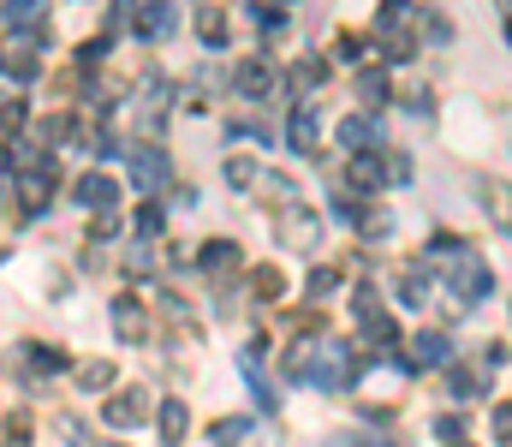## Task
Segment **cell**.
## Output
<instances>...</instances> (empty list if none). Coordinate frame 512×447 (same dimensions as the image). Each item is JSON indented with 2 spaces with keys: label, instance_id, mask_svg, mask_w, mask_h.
<instances>
[{
  "label": "cell",
  "instance_id": "6da1fadb",
  "mask_svg": "<svg viewBox=\"0 0 512 447\" xmlns=\"http://www.w3.org/2000/svg\"><path fill=\"white\" fill-rule=\"evenodd\" d=\"M310 382L316 388H346V382H352V347H346V340H316Z\"/></svg>",
  "mask_w": 512,
  "mask_h": 447
},
{
  "label": "cell",
  "instance_id": "7a4b0ae2",
  "mask_svg": "<svg viewBox=\"0 0 512 447\" xmlns=\"http://www.w3.org/2000/svg\"><path fill=\"white\" fill-rule=\"evenodd\" d=\"M126 161H131V179H137V191H161V185H167V149H156V144H131V149H126Z\"/></svg>",
  "mask_w": 512,
  "mask_h": 447
},
{
  "label": "cell",
  "instance_id": "3957f363",
  "mask_svg": "<svg viewBox=\"0 0 512 447\" xmlns=\"http://www.w3.org/2000/svg\"><path fill=\"white\" fill-rule=\"evenodd\" d=\"M280 239H286L292 251H310L316 239H322V221H316L304 203H292V209H280Z\"/></svg>",
  "mask_w": 512,
  "mask_h": 447
},
{
  "label": "cell",
  "instance_id": "277c9868",
  "mask_svg": "<svg viewBox=\"0 0 512 447\" xmlns=\"http://www.w3.org/2000/svg\"><path fill=\"white\" fill-rule=\"evenodd\" d=\"M453 269H459V292H465V304L488 299V269H483V257H477V251L459 245V251H453Z\"/></svg>",
  "mask_w": 512,
  "mask_h": 447
},
{
  "label": "cell",
  "instance_id": "5b68a950",
  "mask_svg": "<svg viewBox=\"0 0 512 447\" xmlns=\"http://www.w3.org/2000/svg\"><path fill=\"white\" fill-rule=\"evenodd\" d=\"M173 24H179V6H173V0H143V13H137V36L161 43V36H173Z\"/></svg>",
  "mask_w": 512,
  "mask_h": 447
},
{
  "label": "cell",
  "instance_id": "8992f818",
  "mask_svg": "<svg viewBox=\"0 0 512 447\" xmlns=\"http://www.w3.org/2000/svg\"><path fill=\"white\" fill-rule=\"evenodd\" d=\"M387 179H393V156L382 161V149H364V156H352V185H364V191H382Z\"/></svg>",
  "mask_w": 512,
  "mask_h": 447
},
{
  "label": "cell",
  "instance_id": "52a82bcc",
  "mask_svg": "<svg viewBox=\"0 0 512 447\" xmlns=\"http://www.w3.org/2000/svg\"><path fill=\"white\" fill-rule=\"evenodd\" d=\"M232 84H239L244 101H262L274 90V66H269V60H244L239 72H232Z\"/></svg>",
  "mask_w": 512,
  "mask_h": 447
},
{
  "label": "cell",
  "instance_id": "ba28073f",
  "mask_svg": "<svg viewBox=\"0 0 512 447\" xmlns=\"http://www.w3.org/2000/svg\"><path fill=\"white\" fill-rule=\"evenodd\" d=\"M340 144L352 149V156H364V149H382V126H375L370 114H352V119H340Z\"/></svg>",
  "mask_w": 512,
  "mask_h": 447
},
{
  "label": "cell",
  "instance_id": "9c48e42d",
  "mask_svg": "<svg viewBox=\"0 0 512 447\" xmlns=\"http://www.w3.org/2000/svg\"><path fill=\"white\" fill-rule=\"evenodd\" d=\"M71 197L84 203V209H114V197H119V185L108 174H84L78 185H71Z\"/></svg>",
  "mask_w": 512,
  "mask_h": 447
},
{
  "label": "cell",
  "instance_id": "30bf717a",
  "mask_svg": "<svg viewBox=\"0 0 512 447\" xmlns=\"http://www.w3.org/2000/svg\"><path fill=\"white\" fill-rule=\"evenodd\" d=\"M114 328L119 340H149V317H143L137 299H114Z\"/></svg>",
  "mask_w": 512,
  "mask_h": 447
},
{
  "label": "cell",
  "instance_id": "8fae6325",
  "mask_svg": "<svg viewBox=\"0 0 512 447\" xmlns=\"http://www.w3.org/2000/svg\"><path fill=\"white\" fill-rule=\"evenodd\" d=\"M412 364L417 370H429V364H453V340H447V334H417L412 340Z\"/></svg>",
  "mask_w": 512,
  "mask_h": 447
},
{
  "label": "cell",
  "instance_id": "7c38bea8",
  "mask_svg": "<svg viewBox=\"0 0 512 447\" xmlns=\"http://www.w3.org/2000/svg\"><path fill=\"white\" fill-rule=\"evenodd\" d=\"M286 149H299V156L316 149V114L310 108H292V119H286Z\"/></svg>",
  "mask_w": 512,
  "mask_h": 447
},
{
  "label": "cell",
  "instance_id": "4fadbf2b",
  "mask_svg": "<svg viewBox=\"0 0 512 447\" xmlns=\"http://www.w3.org/2000/svg\"><path fill=\"white\" fill-rule=\"evenodd\" d=\"M239 364H244V382H251L256 405H262V412H274V382H269L262 370H256V352H239Z\"/></svg>",
  "mask_w": 512,
  "mask_h": 447
},
{
  "label": "cell",
  "instance_id": "5bb4252c",
  "mask_svg": "<svg viewBox=\"0 0 512 447\" xmlns=\"http://www.w3.org/2000/svg\"><path fill=\"white\" fill-rule=\"evenodd\" d=\"M156 423H161V442H179L185 435V400H161V412H156Z\"/></svg>",
  "mask_w": 512,
  "mask_h": 447
},
{
  "label": "cell",
  "instance_id": "9a60e30c",
  "mask_svg": "<svg viewBox=\"0 0 512 447\" xmlns=\"http://www.w3.org/2000/svg\"><path fill=\"white\" fill-rule=\"evenodd\" d=\"M357 233H364L370 245H382L387 233H393V215H387V209H357Z\"/></svg>",
  "mask_w": 512,
  "mask_h": 447
},
{
  "label": "cell",
  "instance_id": "2e32d148",
  "mask_svg": "<svg viewBox=\"0 0 512 447\" xmlns=\"http://www.w3.org/2000/svg\"><path fill=\"white\" fill-rule=\"evenodd\" d=\"M78 388H90V394H101V388H114V364H101V358H90V364H78Z\"/></svg>",
  "mask_w": 512,
  "mask_h": 447
},
{
  "label": "cell",
  "instance_id": "e0dca14e",
  "mask_svg": "<svg viewBox=\"0 0 512 447\" xmlns=\"http://www.w3.org/2000/svg\"><path fill=\"white\" fill-rule=\"evenodd\" d=\"M244 435H251V418H221L209 430V447H239Z\"/></svg>",
  "mask_w": 512,
  "mask_h": 447
},
{
  "label": "cell",
  "instance_id": "ac0fdd59",
  "mask_svg": "<svg viewBox=\"0 0 512 447\" xmlns=\"http://www.w3.org/2000/svg\"><path fill=\"white\" fill-rule=\"evenodd\" d=\"M43 13H48V0H6V30H18V24H36Z\"/></svg>",
  "mask_w": 512,
  "mask_h": 447
},
{
  "label": "cell",
  "instance_id": "d6986e66",
  "mask_svg": "<svg viewBox=\"0 0 512 447\" xmlns=\"http://www.w3.org/2000/svg\"><path fill=\"white\" fill-rule=\"evenodd\" d=\"M197 30H203V43H209V48H227V18L214 13V6H203V13H197Z\"/></svg>",
  "mask_w": 512,
  "mask_h": 447
},
{
  "label": "cell",
  "instance_id": "ffe728a7",
  "mask_svg": "<svg viewBox=\"0 0 512 447\" xmlns=\"http://www.w3.org/2000/svg\"><path fill=\"white\" fill-rule=\"evenodd\" d=\"M232 262H239V245H232V239H214V245H203V269H232Z\"/></svg>",
  "mask_w": 512,
  "mask_h": 447
},
{
  "label": "cell",
  "instance_id": "44dd1931",
  "mask_svg": "<svg viewBox=\"0 0 512 447\" xmlns=\"http://www.w3.org/2000/svg\"><path fill=\"white\" fill-rule=\"evenodd\" d=\"M143 405H149L143 394H126V400L108 405V423H137V418H143Z\"/></svg>",
  "mask_w": 512,
  "mask_h": 447
},
{
  "label": "cell",
  "instance_id": "7402d4cb",
  "mask_svg": "<svg viewBox=\"0 0 512 447\" xmlns=\"http://www.w3.org/2000/svg\"><path fill=\"white\" fill-rule=\"evenodd\" d=\"M256 179H262V174H256V161H251V156H232V161H227V185L244 191V185H256Z\"/></svg>",
  "mask_w": 512,
  "mask_h": 447
},
{
  "label": "cell",
  "instance_id": "603a6c76",
  "mask_svg": "<svg viewBox=\"0 0 512 447\" xmlns=\"http://www.w3.org/2000/svg\"><path fill=\"white\" fill-rule=\"evenodd\" d=\"M447 388H453V400H470V394H483V376H470V370H447Z\"/></svg>",
  "mask_w": 512,
  "mask_h": 447
},
{
  "label": "cell",
  "instance_id": "cb8c5ba5",
  "mask_svg": "<svg viewBox=\"0 0 512 447\" xmlns=\"http://www.w3.org/2000/svg\"><path fill=\"white\" fill-rule=\"evenodd\" d=\"M364 334H370L375 347H393V317H382V310H370V317H364Z\"/></svg>",
  "mask_w": 512,
  "mask_h": 447
},
{
  "label": "cell",
  "instance_id": "d4e9b609",
  "mask_svg": "<svg viewBox=\"0 0 512 447\" xmlns=\"http://www.w3.org/2000/svg\"><path fill=\"white\" fill-rule=\"evenodd\" d=\"M6 72H13V78H30V72H36V54H30L18 36H13V54H6Z\"/></svg>",
  "mask_w": 512,
  "mask_h": 447
},
{
  "label": "cell",
  "instance_id": "484cf974",
  "mask_svg": "<svg viewBox=\"0 0 512 447\" xmlns=\"http://www.w3.org/2000/svg\"><path fill=\"white\" fill-rule=\"evenodd\" d=\"M322 78H327V66H322V60H304L299 72H292V90H310V84H322Z\"/></svg>",
  "mask_w": 512,
  "mask_h": 447
},
{
  "label": "cell",
  "instance_id": "4316f807",
  "mask_svg": "<svg viewBox=\"0 0 512 447\" xmlns=\"http://www.w3.org/2000/svg\"><path fill=\"white\" fill-rule=\"evenodd\" d=\"M357 90H364V101H370V108H375V101H387V78L382 72H364V78H357Z\"/></svg>",
  "mask_w": 512,
  "mask_h": 447
},
{
  "label": "cell",
  "instance_id": "83f0119b",
  "mask_svg": "<svg viewBox=\"0 0 512 447\" xmlns=\"http://www.w3.org/2000/svg\"><path fill=\"white\" fill-rule=\"evenodd\" d=\"M334 287H340V274H334V269H316L310 274V299H334Z\"/></svg>",
  "mask_w": 512,
  "mask_h": 447
},
{
  "label": "cell",
  "instance_id": "f1b7e54d",
  "mask_svg": "<svg viewBox=\"0 0 512 447\" xmlns=\"http://www.w3.org/2000/svg\"><path fill=\"white\" fill-rule=\"evenodd\" d=\"M108 24H114V30H131V24H137V6H131V0H114V6H108Z\"/></svg>",
  "mask_w": 512,
  "mask_h": 447
},
{
  "label": "cell",
  "instance_id": "f546056e",
  "mask_svg": "<svg viewBox=\"0 0 512 447\" xmlns=\"http://www.w3.org/2000/svg\"><path fill=\"white\" fill-rule=\"evenodd\" d=\"M256 292H262V299H280V269H256Z\"/></svg>",
  "mask_w": 512,
  "mask_h": 447
},
{
  "label": "cell",
  "instance_id": "4dcf8cb0",
  "mask_svg": "<svg viewBox=\"0 0 512 447\" xmlns=\"http://www.w3.org/2000/svg\"><path fill=\"white\" fill-rule=\"evenodd\" d=\"M137 233H143V239H156V233H161V209H156V203L137 209Z\"/></svg>",
  "mask_w": 512,
  "mask_h": 447
},
{
  "label": "cell",
  "instance_id": "1f68e13d",
  "mask_svg": "<svg viewBox=\"0 0 512 447\" xmlns=\"http://www.w3.org/2000/svg\"><path fill=\"white\" fill-rule=\"evenodd\" d=\"M435 435H441V442H465V423H459V418H435Z\"/></svg>",
  "mask_w": 512,
  "mask_h": 447
},
{
  "label": "cell",
  "instance_id": "d6a6232c",
  "mask_svg": "<svg viewBox=\"0 0 512 447\" xmlns=\"http://www.w3.org/2000/svg\"><path fill=\"white\" fill-rule=\"evenodd\" d=\"M495 442H512V405H495Z\"/></svg>",
  "mask_w": 512,
  "mask_h": 447
},
{
  "label": "cell",
  "instance_id": "836d02e7",
  "mask_svg": "<svg viewBox=\"0 0 512 447\" xmlns=\"http://www.w3.org/2000/svg\"><path fill=\"white\" fill-rule=\"evenodd\" d=\"M423 30H429V43H447V18L441 13H423Z\"/></svg>",
  "mask_w": 512,
  "mask_h": 447
},
{
  "label": "cell",
  "instance_id": "e575fe53",
  "mask_svg": "<svg viewBox=\"0 0 512 447\" xmlns=\"http://www.w3.org/2000/svg\"><path fill=\"white\" fill-rule=\"evenodd\" d=\"M488 215H500V221H512V197H507V191H488Z\"/></svg>",
  "mask_w": 512,
  "mask_h": 447
},
{
  "label": "cell",
  "instance_id": "d590c367",
  "mask_svg": "<svg viewBox=\"0 0 512 447\" xmlns=\"http://www.w3.org/2000/svg\"><path fill=\"white\" fill-rule=\"evenodd\" d=\"M251 18H256V30H280V13H274V6H256Z\"/></svg>",
  "mask_w": 512,
  "mask_h": 447
},
{
  "label": "cell",
  "instance_id": "8d00e7d4",
  "mask_svg": "<svg viewBox=\"0 0 512 447\" xmlns=\"http://www.w3.org/2000/svg\"><path fill=\"white\" fill-rule=\"evenodd\" d=\"M274 6H286V0H274Z\"/></svg>",
  "mask_w": 512,
  "mask_h": 447
}]
</instances>
